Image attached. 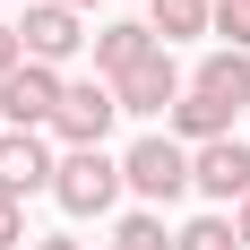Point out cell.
<instances>
[{"mask_svg":"<svg viewBox=\"0 0 250 250\" xmlns=\"http://www.w3.org/2000/svg\"><path fill=\"white\" fill-rule=\"evenodd\" d=\"M233 233H242V250H250V199H242V207H233Z\"/></svg>","mask_w":250,"mask_h":250,"instance_id":"18","label":"cell"},{"mask_svg":"<svg viewBox=\"0 0 250 250\" xmlns=\"http://www.w3.org/2000/svg\"><path fill=\"white\" fill-rule=\"evenodd\" d=\"M190 86H199V95H216L225 112H242V104H250V52H207Z\"/></svg>","mask_w":250,"mask_h":250,"instance_id":"10","label":"cell"},{"mask_svg":"<svg viewBox=\"0 0 250 250\" xmlns=\"http://www.w3.org/2000/svg\"><path fill=\"white\" fill-rule=\"evenodd\" d=\"M9 242H26V216H18V199H0V250Z\"/></svg>","mask_w":250,"mask_h":250,"instance_id":"16","label":"cell"},{"mask_svg":"<svg viewBox=\"0 0 250 250\" xmlns=\"http://www.w3.org/2000/svg\"><path fill=\"white\" fill-rule=\"evenodd\" d=\"M207 18H216V9H199V0H155V43H181V35H199Z\"/></svg>","mask_w":250,"mask_h":250,"instance_id":"12","label":"cell"},{"mask_svg":"<svg viewBox=\"0 0 250 250\" xmlns=\"http://www.w3.org/2000/svg\"><path fill=\"white\" fill-rule=\"evenodd\" d=\"M121 181H129L147 207L181 199V190H190V147H173V138H138V147L121 155Z\"/></svg>","mask_w":250,"mask_h":250,"instance_id":"2","label":"cell"},{"mask_svg":"<svg viewBox=\"0 0 250 250\" xmlns=\"http://www.w3.org/2000/svg\"><path fill=\"white\" fill-rule=\"evenodd\" d=\"M26 9H35V0H26Z\"/></svg>","mask_w":250,"mask_h":250,"instance_id":"22","label":"cell"},{"mask_svg":"<svg viewBox=\"0 0 250 250\" xmlns=\"http://www.w3.org/2000/svg\"><path fill=\"white\" fill-rule=\"evenodd\" d=\"M52 199L69 207V216H104V207L121 199V164H112L104 147H69L61 173H52Z\"/></svg>","mask_w":250,"mask_h":250,"instance_id":"1","label":"cell"},{"mask_svg":"<svg viewBox=\"0 0 250 250\" xmlns=\"http://www.w3.org/2000/svg\"><path fill=\"white\" fill-rule=\"evenodd\" d=\"M112 95H121V112H173V104H181V69H173V52H155V61H138L129 78H112Z\"/></svg>","mask_w":250,"mask_h":250,"instance_id":"8","label":"cell"},{"mask_svg":"<svg viewBox=\"0 0 250 250\" xmlns=\"http://www.w3.org/2000/svg\"><path fill=\"white\" fill-rule=\"evenodd\" d=\"M190 190L242 207L250 199V138H207V147H190Z\"/></svg>","mask_w":250,"mask_h":250,"instance_id":"5","label":"cell"},{"mask_svg":"<svg viewBox=\"0 0 250 250\" xmlns=\"http://www.w3.org/2000/svg\"><path fill=\"white\" fill-rule=\"evenodd\" d=\"M35 250H78V242H69V233H43V242H35Z\"/></svg>","mask_w":250,"mask_h":250,"instance_id":"19","label":"cell"},{"mask_svg":"<svg viewBox=\"0 0 250 250\" xmlns=\"http://www.w3.org/2000/svg\"><path fill=\"white\" fill-rule=\"evenodd\" d=\"M155 52H164V43H155V26H104V35H95V69H104V86H112V78H129V69H138V61H155Z\"/></svg>","mask_w":250,"mask_h":250,"instance_id":"9","label":"cell"},{"mask_svg":"<svg viewBox=\"0 0 250 250\" xmlns=\"http://www.w3.org/2000/svg\"><path fill=\"white\" fill-rule=\"evenodd\" d=\"M173 250H242V233H233V216H199L173 233Z\"/></svg>","mask_w":250,"mask_h":250,"instance_id":"13","label":"cell"},{"mask_svg":"<svg viewBox=\"0 0 250 250\" xmlns=\"http://www.w3.org/2000/svg\"><path fill=\"white\" fill-rule=\"evenodd\" d=\"M173 129L190 138V147H207V138H233V112L216 95H199V86H181V104H173Z\"/></svg>","mask_w":250,"mask_h":250,"instance_id":"11","label":"cell"},{"mask_svg":"<svg viewBox=\"0 0 250 250\" xmlns=\"http://www.w3.org/2000/svg\"><path fill=\"white\" fill-rule=\"evenodd\" d=\"M52 147L35 138V129H9L0 138V199H26V190H52Z\"/></svg>","mask_w":250,"mask_h":250,"instance_id":"7","label":"cell"},{"mask_svg":"<svg viewBox=\"0 0 250 250\" xmlns=\"http://www.w3.org/2000/svg\"><path fill=\"white\" fill-rule=\"evenodd\" d=\"M199 9H216V0H199Z\"/></svg>","mask_w":250,"mask_h":250,"instance_id":"21","label":"cell"},{"mask_svg":"<svg viewBox=\"0 0 250 250\" xmlns=\"http://www.w3.org/2000/svg\"><path fill=\"white\" fill-rule=\"evenodd\" d=\"M0 138H9V129H0Z\"/></svg>","mask_w":250,"mask_h":250,"instance_id":"23","label":"cell"},{"mask_svg":"<svg viewBox=\"0 0 250 250\" xmlns=\"http://www.w3.org/2000/svg\"><path fill=\"white\" fill-rule=\"evenodd\" d=\"M18 61H26V52H18V26H0V78L18 69Z\"/></svg>","mask_w":250,"mask_h":250,"instance_id":"17","label":"cell"},{"mask_svg":"<svg viewBox=\"0 0 250 250\" xmlns=\"http://www.w3.org/2000/svg\"><path fill=\"white\" fill-rule=\"evenodd\" d=\"M121 121V95L104 86V78H86V86H61V112H52V129H61V147H104V129Z\"/></svg>","mask_w":250,"mask_h":250,"instance_id":"4","label":"cell"},{"mask_svg":"<svg viewBox=\"0 0 250 250\" xmlns=\"http://www.w3.org/2000/svg\"><path fill=\"white\" fill-rule=\"evenodd\" d=\"M112 242H121V250H173V233H164V216H147V207H138V216H121V233H112Z\"/></svg>","mask_w":250,"mask_h":250,"instance_id":"14","label":"cell"},{"mask_svg":"<svg viewBox=\"0 0 250 250\" xmlns=\"http://www.w3.org/2000/svg\"><path fill=\"white\" fill-rule=\"evenodd\" d=\"M69 9H86V0H69Z\"/></svg>","mask_w":250,"mask_h":250,"instance_id":"20","label":"cell"},{"mask_svg":"<svg viewBox=\"0 0 250 250\" xmlns=\"http://www.w3.org/2000/svg\"><path fill=\"white\" fill-rule=\"evenodd\" d=\"M52 112H61V69L18 61V69L0 78V129H43Z\"/></svg>","mask_w":250,"mask_h":250,"instance_id":"3","label":"cell"},{"mask_svg":"<svg viewBox=\"0 0 250 250\" xmlns=\"http://www.w3.org/2000/svg\"><path fill=\"white\" fill-rule=\"evenodd\" d=\"M216 35H225V52H250V0H216Z\"/></svg>","mask_w":250,"mask_h":250,"instance_id":"15","label":"cell"},{"mask_svg":"<svg viewBox=\"0 0 250 250\" xmlns=\"http://www.w3.org/2000/svg\"><path fill=\"white\" fill-rule=\"evenodd\" d=\"M78 43H95V35L78 26L69 0H35V9H26V26H18V52H26V61H43V69H52V61H69Z\"/></svg>","mask_w":250,"mask_h":250,"instance_id":"6","label":"cell"}]
</instances>
